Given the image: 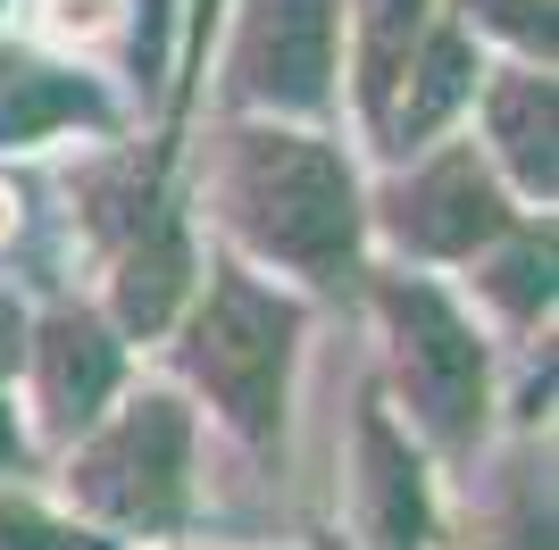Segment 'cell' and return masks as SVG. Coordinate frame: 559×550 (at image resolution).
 <instances>
[{"label":"cell","mask_w":559,"mask_h":550,"mask_svg":"<svg viewBox=\"0 0 559 550\" xmlns=\"http://www.w3.org/2000/svg\"><path fill=\"white\" fill-rule=\"evenodd\" d=\"M210 201L234 259L284 267L301 292H350L368 267V183L326 125L234 109L210 159Z\"/></svg>","instance_id":"cell-1"},{"label":"cell","mask_w":559,"mask_h":550,"mask_svg":"<svg viewBox=\"0 0 559 550\" xmlns=\"http://www.w3.org/2000/svg\"><path fill=\"white\" fill-rule=\"evenodd\" d=\"M167 334H176V384L192 400H210L217 426L242 451L276 458L284 426H293V367H301L309 300L226 251L192 275V292L167 318Z\"/></svg>","instance_id":"cell-2"},{"label":"cell","mask_w":559,"mask_h":550,"mask_svg":"<svg viewBox=\"0 0 559 550\" xmlns=\"http://www.w3.org/2000/svg\"><path fill=\"white\" fill-rule=\"evenodd\" d=\"M368 284V309L384 325V375H393V400L401 426L426 442V458H467L485 451L492 434V343L485 325L467 318V300L451 292L443 275L426 267H359Z\"/></svg>","instance_id":"cell-3"},{"label":"cell","mask_w":559,"mask_h":550,"mask_svg":"<svg viewBox=\"0 0 559 550\" xmlns=\"http://www.w3.org/2000/svg\"><path fill=\"white\" fill-rule=\"evenodd\" d=\"M192 442H201V417H192L185 384H117L109 409L84 426V434L59 442V501L100 534H126V542H151V534H185L192 517Z\"/></svg>","instance_id":"cell-4"},{"label":"cell","mask_w":559,"mask_h":550,"mask_svg":"<svg viewBox=\"0 0 559 550\" xmlns=\"http://www.w3.org/2000/svg\"><path fill=\"white\" fill-rule=\"evenodd\" d=\"M167 167H176V134L75 176L84 234L109 259V325L126 343H159L167 318L185 309L192 275H201V251H192V226H185V208H176Z\"/></svg>","instance_id":"cell-5"},{"label":"cell","mask_w":559,"mask_h":550,"mask_svg":"<svg viewBox=\"0 0 559 550\" xmlns=\"http://www.w3.org/2000/svg\"><path fill=\"white\" fill-rule=\"evenodd\" d=\"M518 217H526V201L492 176L485 151L476 142H443V134L401 151L393 176L368 192V234H384L393 259H409V267H467Z\"/></svg>","instance_id":"cell-6"},{"label":"cell","mask_w":559,"mask_h":550,"mask_svg":"<svg viewBox=\"0 0 559 550\" xmlns=\"http://www.w3.org/2000/svg\"><path fill=\"white\" fill-rule=\"evenodd\" d=\"M334 75H343V0H234L226 109L326 125Z\"/></svg>","instance_id":"cell-7"},{"label":"cell","mask_w":559,"mask_h":550,"mask_svg":"<svg viewBox=\"0 0 559 550\" xmlns=\"http://www.w3.org/2000/svg\"><path fill=\"white\" fill-rule=\"evenodd\" d=\"M25 367H34V400H43V434L68 442L84 434L109 392L126 384V334L93 300H50L43 318H25Z\"/></svg>","instance_id":"cell-8"},{"label":"cell","mask_w":559,"mask_h":550,"mask_svg":"<svg viewBox=\"0 0 559 550\" xmlns=\"http://www.w3.org/2000/svg\"><path fill=\"white\" fill-rule=\"evenodd\" d=\"M350 492H359V542L368 550H435L443 517H435V476H426V442L393 417L384 392L359 400L350 426Z\"/></svg>","instance_id":"cell-9"},{"label":"cell","mask_w":559,"mask_h":550,"mask_svg":"<svg viewBox=\"0 0 559 550\" xmlns=\"http://www.w3.org/2000/svg\"><path fill=\"white\" fill-rule=\"evenodd\" d=\"M467 109L485 117V142H476V151L492 159V176L510 183L526 208H551V192H559V92H551V68H535V59L485 68Z\"/></svg>","instance_id":"cell-10"},{"label":"cell","mask_w":559,"mask_h":550,"mask_svg":"<svg viewBox=\"0 0 559 550\" xmlns=\"http://www.w3.org/2000/svg\"><path fill=\"white\" fill-rule=\"evenodd\" d=\"M476 75H485V34H467L451 9H435V25L418 34V50H409V68H401V84H393V100H384L376 151L401 159V151L451 134L460 109L476 100Z\"/></svg>","instance_id":"cell-11"},{"label":"cell","mask_w":559,"mask_h":550,"mask_svg":"<svg viewBox=\"0 0 559 550\" xmlns=\"http://www.w3.org/2000/svg\"><path fill=\"white\" fill-rule=\"evenodd\" d=\"M50 134H117V100L100 75L0 43V151H34Z\"/></svg>","instance_id":"cell-12"},{"label":"cell","mask_w":559,"mask_h":550,"mask_svg":"<svg viewBox=\"0 0 559 550\" xmlns=\"http://www.w3.org/2000/svg\"><path fill=\"white\" fill-rule=\"evenodd\" d=\"M435 9L443 0H350V109H359V134L376 142V125H384V100H393L401 68H409V50H418V34L435 25Z\"/></svg>","instance_id":"cell-13"},{"label":"cell","mask_w":559,"mask_h":550,"mask_svg":"<svg viewBox=\"0 0 559 550\" xmlns=\"http://www.w3.org/2000/svg\"><path fill=\"white\" fill-rule=\"evenodd\" d=\"M467 284H476V300H485L501 325H518V334H535L543 318H551V208H526L510 234H492L485 251L467 259Z\"/></svg>","instance_id":"cell-14"},{"label":"cell","mask_w":559,"mask_h":550,"mask_svg":"<svg viewBox=\"0 0 559 550\" xmlns=\"http://www.w3.org/2000/svg\"><path fill=\"white\" fill-rule=\"evenodd\" d=\"M451 17H460L467 34H492V43H510L518 59H535V68H551V50H559L551 0H451Z\"/></svg>","instance_id":"cell-15"},{"label":"cell","mask_w":559,"mask_h":550,"mask_svg":"<svg viewBox=\"0 0 559 550\" xmlns=\"http://www.w3.org/2000/svg\"><path fill=\"white\" fill-rule=\"evenodd\" d=\"M0 550H117V542L100 526L50 517V509L25 501V492H0Z\"/></svg>","instance_id":"cell-16"},{"label":"cell","mask_w":559,"mask_h":550,"mask_svg":"<svg viewBox=\"0 0 559 550\" xmlns=\"http://www.w3.org/2000/svg\"><path fill=\"white\" fill-rule=\"evenodd\" d=\"M467 550H551V483H518Z\"/></svg>","instance_id":"cell-17"},{"label":"cell","mask_w":559,"mask_h":550,"mask_svg":"<svg viewBox=\"0 0 559 550\" xmlns=\"http://www.w3.org/2000/svg\"><path fill=\"white\" fill-rule=\"evenodd\" d=\"M25 367V300L17 292H0V384Z\"/></svg>","instance_id":"cell-18"},{"label":"cell","mask_w":559,"mask_h":550,"mask_svg":"<svg viewBox=\"0 0 559 550\" xmlns=\"http://www.w3.org/2000/svg\"><path fill=\"white\" fill-rule=\"evenodd\" d=\"M25 458H34V434H25V417L9 409V392H0V476H9V467H25Z\"/></svg>","instance_id":"cell-19"},{"label":"cell","mask_w":559,"mask_h":550,"mask_svg":"<svg viewBox=\"0 0 559 550\" xmlns=\"http://www.w3.org/2000/svg\"><path fill=\"white\" fill-rule=\"evenodd\" d=\"M318 550H350V542H343V534H318Z\"/></svg>","instance_id":"cell-20"}]
</instances>
